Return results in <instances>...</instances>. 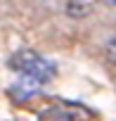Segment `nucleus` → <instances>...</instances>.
<instances>
[{
	"instance_id": "obj_1",
	"label": "nucleus",
	"mask_w": 116,
	"mask_h": 121,
	"mask_svg": "<svg viewBox=\"0 0 116 121\" xmlns=\"http://www.w3.org/2000/svg\"><path fill=\"white\" fill-rule=\"evenodd\" d=\"M54 76H57V64L38 55L26 69L19 71V81L14 83L12 95H14L17 100H29L31 95L40 93Z\"/></svg>"
},
{
	"instance_id": "obj_2",
	"label": "nucleus",
	"mask_w": 116,
	"mask_h": 121,
	"mask_svg": "<svg viewBox=\"0 0 116 121\" xmlns=\"http://www.w3.org/2000/svg\"><path fill=\"white\" fill-rule=\"evenodd\" d=\"M92 116L90 109L76 102H62V104H52L45 112H40L38 121H88Z\"/></svg>"
},
{
	"instance_id": "obj_3",
	"label": "nucleus",
	"mask_w": 116,
	"mask_h": 121,
	"mask_svg": "<svg viewBox=\"0 0 116 121\" xmlns=\"http://www.w3.org/2000/svg\"><path fill=\"white\" fill-rule=\"evenodd\" d=\"M38 57V52H33V50H19L12 59H10V69H14V71H21V69H26L33 59Z\"/></svg>"
},
{
	"instance_id": "obj_4",
	"label": "nucleus",
	"mask_w": 116,
	"mask_h": 121,
	"mask_svg": "<svg viewBox=\"0 0 116 121\" xmlns=\"http://www.w3.org/2000/svg\"><path fill=\"white\" fill-rule=\"evenodd\" d=\"M104 55H107V59H109L111 64H116V33H114V38L107 43V52H104Z\"/></svg>"
},
{
	"instance_id": "obj_5",
	"label": "nucleus",
	"mask_w": 116,
	"mask_h": 121,
	"mask_svg": "<svg viewBox=\"0 0 116 121\" xmlns=\"http://www.w3.org/2000/svg\"><path fill=\"white\" fill-rule=\"evenodd\" d=\"M107 3H111V5H116V0H107Z\"/></svg>"
}]
</instances>
